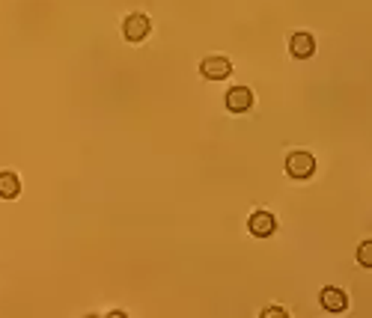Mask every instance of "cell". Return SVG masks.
Instances as JSON below:
<instances>
[{"instance_id":"1","label":"cell","mask_w":372,"mask_h":318,"mask_svg":"<svg viewBox=\"0 0 372 318\" xmlns=\"http://www.w3.org/2000/svg\"><path fill=\"white\" fill-rule=\"evenodd\" d=\"M316 170V158L310 152H292L286 158V173L292 178H310Z\"/></svg>"},{"instance_id":"2","label":"cell","mask_w":372,"mask_h":318,"mask_svg":"<svg viewBox=\"0 0 372 318\" xmlns=\"http://www.w3.org/2000/svg\"><path fill=\"white\" fill-rule=\"evenodd\" d=\"M149 30H152V24H149V18L140 15V12L128 15L125 24H123V33H125L128 42H143V39L149 36Z\"/></svg>"},{"instance_id":"3","label":"cell","mask_w":372,"mask_h":318,"mask_svg":"<svg viewBox=\"0 0 372 318\" xmlns=\"http://www.w3.org/2000/svg\"><path fill=\"white\" fill-rule=\"evenodd\" d=\"M229 72H233V66H229L227 57H209L200 63V75L209 77V81H224V77H229Z\"/></svg>"},{"instance_id":"4","label":"cell","mask_w":372,"mask_h":318,"mask_svg":"<svg viewBox=\"0 0 372 318\" xmlns=\"http://www.w3.org/2000/svg\"><path fill=\"white\" fill-rule=\"evenodd\" d=\"M227 107L233 113H245V111H250L254 107V93H250L247 86H233L227 93Z\"/></svg>"},{"instance_id":"5","label":"cell","mask_w":372,"mask_h":318,"mask_svg":"<svg viewBox=\"0 0 372 318\" xmlns=\"http://www.w3.org/2000/svg\"><path fill=\"white\" fill-rule=\"evenodd\" d=\"M247 230L254 232L256 238H268L271 232L277 230V221H274V214H268V212H256L254 217H250Z\"/></svg>"},{"instance_id":"6","label":"cell","mask_w":372,"mask_h":318,"mask_svg":"<svg viewBox=\"0 0 372 318\" xmlns=\"http://www.w3.org/2000/svg\"><path fill=\"white\" fill-rule=\"evenodd\" d=\"M289 51H292V57H298V59L313 57V51H316L313 36H310V33H295L292 39H289Z\"/></svg>"},{"instance_id":"7","label":"cell","mask_w":372,"mask_h":318,"mask_svg":"<svg viewBox=\"0 0 372 318\" xmlns=\"http://www.w3.org/2000/svg\"><path fill=\"white\" fill-rule=\"evenodd\" d=\"M321 306H325L328 312H346V306H348V297L343 289H325L321 292Z\"/></svg>"},{"instance_id":"8","label":"cell","mask_w":372,"mask_h":318,"mask_svg":"<svg viewBox=\"0 0 372 318\" xmlns=\"http://www.w3.org/2000/svg\"><path fill=\"white\" fill-rule=\"evenodd\" d=\"M21 194V182H18L15 173H0V196L3 200H15Z\"/></svg>"},{"instance_id":"9","label":"cell","mask_w":372,"mask_h":318,"mask_svg":"<svg viewBox=\"0 0 372 318\" xmlns=\"http://www.w3.org/2000/svg\"><path fill=\"white\" fill-rule=\"evenodd\" d=\"M357 262L364 265V268H369V265H372V241H364V244H360V250H357Z\"/></svg>"},{"instance_id":"10","label":"cell","mask_w":372,"mask_h":318,"mask_svg":"<svg viewBox=\"0 0 372 318\" xmlns=\"http://www.w3.org/2000/svg\"><path fill=\"white\" fill-rule=\"evenodd\" d=\"M263 318H286V312H283V310H277V306H271V310L263 312Z\"/></svg>"}]
</instances>
